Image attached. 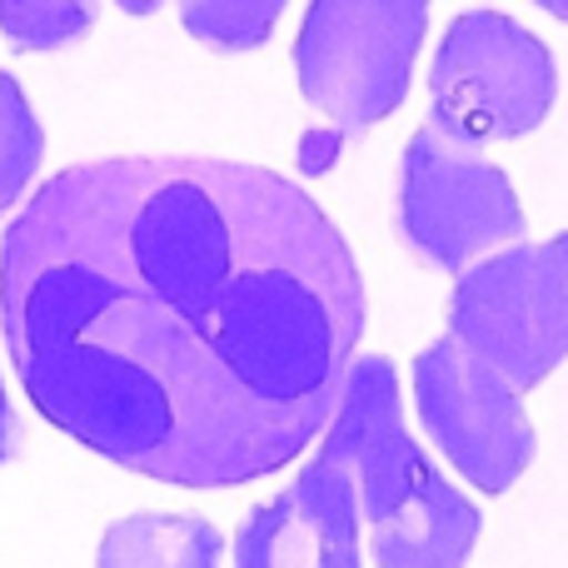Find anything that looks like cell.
Returning a JSON list of instances; mask_svg holds the SVG:
<instances>
[{
	"mask_svg": "<svg viewBox=\"0 0 568 568\" xmlns=\"http://www.w3.org/2000/svg\"><path fill=\"white\" fill-rule=\"evenodd\" d=\"M399 240L419 265L464 275L489 250L524 240V205L494 160L444 140L434 125L414 130L399 160Z\"/></svg>",
	"mask_w": 568,
	"mask_h": 568,
	"instance_id": "8992f818",
	"label": "cell"
},
{
	"mask_svg": "<svg viewBox=\"0 0 568 568\" xmlns=\"http://www.w3.org/2000/svg\"><path fill=\"white\" fill-rule=\"evenodd\" d=\"M349 474L369 554L379 568H464L479 544L484 514L439 474V464L404 429L399 374L384 354L349 364L334 419L314 454Z\"/></svg>",
	"mask_w": 568,
	"mask_h": 568,
	"instance_id": "7a4b0ae2",
	"label": "cell"
},
{
	"mask_svg": "<svg viewBox=\"0 0 568 568\" xmlns=\"http://www.w3.org/2000/svg\"><path fill=\"white\" fill-rule=\"evenodd\" d=\"M429 30L424 0H314L294 36V75L314 110L344 135L389 120L414 80V55Z\"/></svg>",
	"mask_w": 568,
	"mask_h": 568,
	"instance_id": "3957f363",
	"label": "cell"
},
{
	"mask_svg": "<svg viewBox=\"0 0 568 568\" xmlns=\"http://www.w3.org/2000/svg\"><path fill=\"white\" fill-rule=\"evenodd\" d=\"M40 160H45V125L36 120L20 80L0 70V220L26 195Z\"/></svg>",
	"mask_w": 568,
	"mask_h": 568,
	"instance_id": "30bf717a",
	"label": "cell"
},
{
	"mask_svg": "<svg viewBox=\"0 0 568 568\" xmlns=\"http://www.w3.org/2000/svg\"><path fill=\"white\" fill-rule=\"evenodd\" d=\"M364 314L339 225L240 160H85L0 245V329L36 414L175 489L300 459L334 419Z\"/></svg>",
	"mask_w": 568,
	"mask_h": 568,
	"instance_id": "6da1fadb",
	"label": "cell"
},
{
	"mask_svg": "<svg viewBox=\"0 0 568 568\" xmlns=\"http://www.w3.org/2000/svg\"><path fill=\"white\" fill-rule=\"evenodd\" d=\"M429 125L474 150L519 140L549 120L559 100L554 50L504 10H464L449 20L429 70Z\"/></svg>",
	"mask_w": 568,
	"mask_h": 568,
	"instance_id": "277c9868",
	"label": "cell"
},
{
	"mask_svg": "<svg viewBox=\"0 0 568 568\" xmlns=\"http://www.w3.org/2000/svg\"><path fill=\"white\" fill-rule=\"evenodd\" d=\"M225 539L195 514H130L100 539L95 568H220Z\"/></svg>",
	"mask_w": 568,
	"mask_h": 568,
	"instance_id": "9c48e42d",
	"label": "cell"
},
{
	"mask_svg": "<svg viewBox=\"0 0 568 568\" xmlns=\"http://www.w3.org/2000/svg\"><path fill=\"white\" fill-rule=\"evenodd\" d=\"M235 568H364L349 474L310 459L290 489L255 504L235 534Z\"/></svg>",
	"mask_w": 568,
	"mask_h": 568,
	"instance_id": "ba28073f",
	"label": "cell"
},
{
	"mask_svg": "<svg viewBox=\"0 0 568 568\" xmlns=\"http://www.w3.org/2000/svg\"><path fill=\"white\" fill-rule=\"evenodd\" d=\"M414 404L444 459L479 494H504L534 459V424L519 389L449 334L414 359Z\"/></svg>",
	"mask_w": 568,
	"mask_h": 568,
	"instance_id": "52a82bcc",
	"label": "cell"
},
{
	"mask_svg": "<svg viewBox=\"0 0 568 568\" xmlns=\"http://www.w3.org/2000/svg\"><path fill=\"white\" fill-rule=\"evenodd\" d=\"M20 439H26V429H20V414H16V404L6 399V379H0V464L16 459Z\"/></svg>",
	"mask_w": 568,
	"mask_h": 568,
	"instance_id": "4fadbf2b",
	"label": "cell"
},
{
	"mask_svg": "<svg viewBox=\"0 0 568 568\" xmlns=\"http://www.w3.org/2000/svg\"><path fill=\"white\" fill-rule=\"evenodd\" d=\"M95 6H20V0H0V30L16 40V50H55L90 30Z\"/></svg>",
	"mask_w": 568,
	"mask_h": 568,
	"instance_id": "7c38bea8",
	"label": "cell"
},
{
	"mask_svg": "<svg viewBox=\"0 0 568 568\" xmlns=\"http://www.w3.org/2000/svg\"><path fill=\"white\" fill-rule=\"evenodd\" d=\"M449 339L509 389L549 379L568 359V230L464 270L449 294Z\"/></svg>",
	"mask_w": 568,
	"mask_h": 568,
	"instance_id": "5b68a950",
	"label": "cell"
},
{
	"mask_svg": "<svg viewBox=\"0 0 568 568\" xmlns=\"http://www.w3.org/2000/svg\"><path fill=\"white\" fill-rule=\"evenodd\" d=\"M180 20L190 26V36L205 40L215 50H250L270 36V26L280 20L275 0H260V6H240V0H205V6H180Z\"/></svg>",
	"mask_w": 568,
	"mask_h": 568,
	"instance_id": "8fae6325",
	"label": "cell"
}]
</instances>
